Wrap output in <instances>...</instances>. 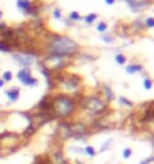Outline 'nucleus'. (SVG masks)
Masks as SVG:
<instances>
[{
  "instance_id": "nucleus-1",
  "label": "nucleus",
  "mask_w": 154,
  "mask_h": 164,
  "mask_svg": "<svg viewBox=\"0 0 154 164\" xmlns=\"http://www.w3.org/2000/svg\"><path fill=\"white\" fill-rule=\"evenodd\" d=\"M80 49V45L67 37V36H51L48 41V55H57V57H67L75 55Z\"/></svg>"
},
{
  "instance_id": "nucleus-2",
  "label": "nucleus",
  "mask_w": 154,
  "mask_h": 164,
  "mask_svg": "<svg viewBox=\"0 0 154 164\" xmlns=\"http://www.w3.org/2000/svg\"><path fill=\"white\" fill-rule=\"evenodd\" d=\"M76 103L69 96H55L49 100L47 113L51 118H67L75 112Z\"/></svg>"
},
{
  "instance_id": "nucleus-3",
  "label": "nucleus",
  "mask_w": 154,
  "mask_h": 164,
  "mask_svg": "<svg viewBox=\"0 0 154 164\" xmlns=\"http://www.w3.org/2000/svg\"><path fill=\"white\" fill-rule=\"evenodd\" d=\"M21 146V137L15 133H3L0 134V155H6Z\"/></svg>"
},
{
  "instance_id": "nucleus-4",
  "label": "nucleus",
  "mask_w": 154,
  "mask_h": 164,
  "mask_svg": "<svg viewBox=\"0 0 154 164\" xmlns=\"http://www.w3.org/2000/svg\"><path fill=\"white\" fill-rule=\"evenodd\" d=\"M81 104H82V108L87 110V112L93 113V115L102 113L103 110L106 109V103L102 102L100 99H97V97H85Z\"/></svg>"
},
{
  "instance_id": "nucleus-5",
  "label": "nucleus",
  "mask_w": 154,
  "mask_h": 164,
  "mask_svg": "<svg viewBox=\"0 0 154 164\" xmlns=\"http://www.w3.org/2000/svg\"><path fill=\"white\" fill-rule=\"evenodd\" d=\"M44 66L47 70H53V72H57L63 69L64 66H67V60L66 57H57V55H48L47 58L44 60Z\"/></svg>"
},
{
  "instance_id": "nucleus-6",
  "label": "nucleus",
  "mask_w": 154,
  "mask_h": 164,
  "mask_svg": "<svg viewBox=\"0 0 154 164\" xmlns=\"http://www.w3.org/2000/svg\"><path fill=\"white\" fill-rule=\"evenodd\" d=\"M18 81L21 84H24V85H38V79L33 78V76L30 75V72H28V69H21L20 72H18Z\"/></svg>"
},
{
  "instance_id": "nucleus-7",
  "label": "nucleus",
  "mask_w": 154,
  "mask_h": 164,
  "mask_svg": "<svg viewBox=\"0 0 154 164\" xmlns=\"http://www.w3.org/2000/svg\"><path fill=\"white\" fill-rule=\"evenodd\" d=\"M127 5L130 6V9H132V11H135V12H139V11H144V9L150 7V5H151V0H127Z\"/></svg>"
},
{
  "instance_id": "nucleus-8",
  "label": "nucleus",
  "mask_w": 154,
  "mask_h": 164,
  "mask_svg": "<svg viewBox=\"0 0 154 164\" xmlns=\"http://www.w3.org/2000/svg\"><path fill=\"white\" fill-rule=\"evenodd\" d=\"M78 84H80V79H78V78H75L74 75L63 76V78H61V85H63V87H66L67 89H76Z\"/></svg>"
},
{
  "instance_id": "nucleus-9",
  "label": "nucleus",
  "mask_w": 154,
  "mask_h": 164,
  "mask_svg": "<svg viewBox=\"0 0 154 164\" xmlns=\"http://www.w3.org/2000/svg\"><path fill=\"white\" fill-rule=\"evenodd\" d=\"M13 60L18 63L20 66H32L34 61L33 57H30V55H24V54H15L13 55Z\"/></svg>"
},
{
  "instance_id": "nucleus-10",
  "label": "nucleus",
  "mask_w": 154,
  "mask_h": 164,
  "mask_svg": "<svg viewBox=\"0 0 154 164\" xmlns=\"http://www.w3.org/2000/svg\"><path fill=\"white\" fill-rule=\"evenodd\" d=\"M17 3H18V9L20 11H24L26 14L32 12V3H30V0H17Z\"/></svg>"
},
{
  "instance_id": "nucleus-11",
  "label": "nucleus",
  "mask_w": 154,
  "mask_h": 164,
  "mask_svg": "<svg viewBox=\"0 0 154 164\" xmlns=\"http://www.w3.org/2000/svg\"><path fill=\"white\" fill-rule=\"evenodd\" d=\"M6 96L9 97L11 102H17L18 97H20V89L17 88V87H13V88H11V89H6Z\"/></svg>"
},
{
  "instance_id": "nucleus-12",
  "label": "nucleus",
  "mask_w": 154,
  "mask_h": 164,
  "mask_svg": "<svg viewBox=\"0 0 154 164\" xmlns=\"http://www.w3.org/2000/svg\"><path fill=\"white\" fill-rule=\"evenodd\" d=\"M126 70H127L129 73H135V72H141V70H142V66H141V64H136V66H127V67H126Z\"/></svg>"
},
{
  "instance_id": "nucleus-13",
  "label": "nucleus",
  "mask_w": 154,
  "mask_h": 164,
  "mask_svg": "<svg viewBox=\"0 0 154 164\" xmlns=\"http://www.w3.org/2000/svg\"><path fill=\"white\" fill-rule=\"evenodd\" d=\"M115 61L118 63V64H126V57L123 54H117L115 55Z\"/></svg>"
},
{
  "instance_id": "nucleus-14",
  "label": "nucleus",
  "mask_w": 154,
  "mask_h": 164,
  "mask_svg": "<svg viewBox=\"0 0 154 164\" xmlns=\"http://www.w3.org/2000/svg\"><path fill=\"white\" fill-rule=\"evenodd\" d=\"M69 18H70L72 21H80V20H81V15L78 14L76 11H72V12L69 14Z\"/></svg>"
},
{
  "instance_id": "nucleus-15",
  "label": "nucleus",
  "mask_w": 154,
  "mask_h": 164,
  "mask_svg": "<svg viewBox=\"0 0 154 164\" xmlns=\"http://www.w3.org/2000/svg\"><path fill=\"white\" fill-rule=\"evenodd\" d=\"M96 18H97V15L96 14H88L87 17H85V22H87V24H91Z\"/></svg>"
},
{
  "instance_id": "nucleus-16",
  "label": "nucleus",
  "mask_w": 154,
  "mask_h": 164,
  "mask_svg": "<svg viewBox=\"0 0 154 164\" xmlns=\"http://www.w3.org/2000/svg\"><path fill=\"white\" fill-rule=\"evenodd\" d=\"M85 154L88 157H94L96 155V151L93 149V146H85Z\"/></svg>"
},
{
  "instance_id": "nucleus-17",
  "label": "nucleus",
  "mask_w": 154,
  "mask_h": 164,
  "mask_svg": "<svg viewBox=\"0 0 154 164\" xmlns=\"http://www.w3.org/2000/svg\"><path fill=\"white\" fill-rule=\"evenodd\" d=\"M106 28H108L106 22H99V26H97V31H100V33H105V31H106Z\"/></svg>"
},
{
  "instance_id": "nucleus-18",
  "label": "nucleus",
  "mask_w": 154,
  "mask_h": 164,
  "mask_svg": "<svg viewBox=\"0 0 154 164\" xmlns=\"http://www.w3.org/2000/svg\"><path fill=\"white\" fill-rule=\"evenodd\" d=\"M144 87H145V89H150L153 87V82H151L150 78H145V79H144Z\"/></svg>"
},
{
  "instance_id": "nucleus-19",
  "label": "nucleus",
  "mask_w": 154,
  "mask_h": 164,
  "mask_svg": "<svg viewBox=\"0 0 154 164\" xmlns=\"http://www.w3.org/2000/svg\"><path fill=\"white\" fill-rule=\"evenodd\" d=\"M145 27L147 28L154 27V18H147V20H145Z\"/></svg>"
},
{
  "instance_id": "nucleus-20",
  "label": "nucleus",
  "mask_w": 154,
  "mask_h": 164,
  "mask_svg": "<svg viewBox=\"0 0 154 164\" xmlns=\"http://www.w3.org/2000/svg\"><path fill=\"white\" fill-rule=\"evenodd\" d=\"M11 79H12V73H11V72H5V73H3V79H2V81L8 82V81H11Z\"/></svg>"
},
{
  "instance_id": "nucleus-21",
  "label": "nucleus",
  "mask_w": 154,
  "mask_h": 164,
  "mask_svg": "<svg viewBox=\"0 0 154 164\" xmlns=\"http://www.w3.org/2000/svg\"><path fill=\"white\" fill-rule=\"evenodd\" d=\"M130 155H132V149H130V148H126V149L123 151V158H126V160H127Z\"/></svg>"
},
{
  "instance_id": "nucleus-22",
  "label": "nucleus",
  "mask_w": 154,
  "mask_h": 164,
  "mask_svg": "<svg viewBox=\"0 0 154 164\" xmlns=\"http://www.w3.org/2000/svg\"><path fill=\"white\" fill-rule=\"evenodd\" d=\"M54 18H57V20H60V18H61L60 9H54Z\"/></svg>"
},
{
  "instance_id": "nucleus-23",
  "label": "nucleus",
  "mask_w": 154,
  "mask_h": 164,
  "mask_svg": "<svg viewBox=\"0 0 154 164\" xmlns=\"http://www.w3.org/2000/svg\"><path fill=\"white\" fill-rule=\"evenodd\" d=\"M120 102L123 104H127V106H132V102H129L127 99H124V97H120Z\"/></svg>"
},
{
  "instance_id": "nucleus-24",
  "label": "nucleus",
  "mask_w": 154,
  "mask_h": 164,
  "mask_svg": "<svg viewBox=\"0 0 154 164\" xmlns=\"http://www.w3.org/2000/svg\"><path fill=\"white\" fill-rule=\"evenodd\" d=\"M109 145H111V140H108L105 145H102V148H100V151H105V149H108L109 148Z\"/></svg>"
},
{
  "instance_id": "nucleus-25",
  "label": "nucleus",
  "mask_w": 154,
  "mask_h": 164,
  "mask_svg": "<svg viewBox=\"0 0 154 164\" xmlns=\"http://www.w3.org/2000/svg\"><path fill=\"white\" fill-rule=\"evenodd\" d=\"M103 41L106 42V43H111V42H112L111 41V37H105V36H103Z\"/></svg>"
},
{
  "instance_id": "nucleus-26",
  "label": "nucleus",
  "mask_w": 154,
  "mask_h": 164,
  "mask_svg": "<svg viewBox=\"0 0 154 164\" xmlns=\"http://www.w3.org/2000/svg\"><path fill=\"white\" fill-rule=\"evenodd\" d=\"M105 2H106L108 5H112V3H114V0H105Z\"/></svg>"
},
{
  "instance_id": "nucleus-27",
  "label": "nucleus",
  "mask_w": 154,
  "mask_h": 164,
  "mask_svg": "<svg viewBox=\"0 0 154 164\" xmlns=\"http://www.w3.org/2000/svg\"><path fill=\"white\" fill-rule=\"evenodd\" d=\"M3 85H5V82H3V81H2V79H0V88H2Z\"/></svg>"
},
{
  "instance_id": "nucleus-28",
  "label": "nucleus",
  "mask_w": 154,
  "mask_h": 164,
  "mask_svg": "<svg viewBox=\"0 0 154 164\" xmlns=\"http://www.w3.org/2000/svg\"><path fill=\"white\" fill-rule=\"evenodd\" d=\"M2 15H3V12H2V11H0V18H2Z\"/></svg>"
}]
</instances>
